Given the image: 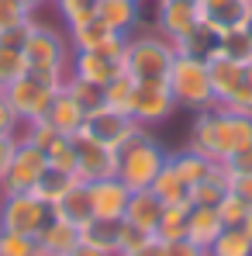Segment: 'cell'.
<instances>
[{"instance_id":"obj_1","label":"cell","mask_w":252,"mask_h":256,"mask_svg":"<svg viewBox=\"0 0 252 256\" xmlns=\"http://www.w3.org/2000/svg\"><path fill=\"white\" fill-rule=\"evenodd\" d=\"M252 142V114H239L232 108H208L197 111L194 128H190V142L197 152H204L214 163H225L235 149H246Z\"/></svg>"},{"instance_id":"obj_2","label":"cell","mask_w":252,"mask_h":256,"mask_svg":"<svg viewBox=\"0 0 252 256\" xmlns=\"http://www.w3.org/2000/svg\"><path fill=\"white\" fill-rule=\"evenodd\" d=\"M173 59H176V45L156 28L152 32L138 28L125 38V73L135 84H163Z\"/></svg>"},{"instance_id":"obj_3","label":"cell","mask_w":252,"mask_h":256,"mask_svg":"<svg viewBox=\"0 0 252 256\" xmlns=\"http://www.w3.org/2000/svg\"><path fill=\"white\" fill-rule=\"evenodd\" d=\"M21 56H24V66L31 73H42V76L66 86L69 62H73V45H69L66 32H55L52 24H42V21L31 18V35L21 48Z\"/></svg>"},{"instance_id":"obj_4","label":"cell","mask_w":252,"mask_h":256,"mask_svg":"<svg viewBox=\"0 0 252 256\" xmlns=\"http://www.w3.org/2000/svg\"><path fill=\"white\" fill-rule=\"evenodd\" d=\"M114 156H118V180L125 184L128 190L152 187V180L159 176V170L166 166V160H169L163 142H159L149 128H138Z\"/></svg>"},{"instance_id":"obj_5","label":"cell","mask_w":252,"mask_h":256,"mask_svg":"<svg viewBox=\"0 0 252 256\" xmlns=\"http://www.w3.org/2000/svg\"><path fill=\"white\" fill-rule=\"evenodd\" d=\"M166 86L176 100V108L187 111H208L214 108V94H211V76H208V59H190V56H176L169 66Z\"/></svg>"},{"instance_id":"obj_6","label":"cell","mask_w":252,"mask_h":256,"mask_svg":"<svg viewBox=\"0 0 252 256\" xmlns=\"http://www.w3.org/2000/svg\"><path fill=\"white\" fill-rule=\"evenodd\" d=\"M59 90H62V84L48 80V76H42V73L24 70L3 94H7V100H10V108H14V114L28 125V122L45 118V111H48V104H52V97H55Z\"/></svg>"},{"instance_id":"obj_7","label":"cell","mask_w":252,"mask_h":256,"mask_svg":"<svg viewBox=\"0 0 252 256\" xmlns=\"http://www.w3.org/2000/svg\"><path fill=\"white\" fill-rule=\"evenodd\" d=\"M48 222H52V204H45L31 190H17V194L0 198V228H7V232H21V236L38 239V232Z\"/></svg>"},{"instance_id":"obj_8","label":"cell","mask_w":252,"mask_h":256,"mask_svg":"<svg viewBox=\"0 0 252 256\" xmlns=\"http://www.w3.org/2000/svg\"><path fill=\"white\" fill-rule=\"evenodd\" d=\"M73 138V156H76V180L80 184H93V180H107V176H118V156L114 149L100 146L97 138H90L83 128Z\"/></svg>"},{"instance_id":"obj_9","label":"cell","mask_w":252,"mask_h":256,"mask_svg":"<svg viewBox=\"0 0 252 256\" xmlns=\"http://www.w3.org/2000/svg\"><path fill=\"white\" fill-rule=\"evenodd\" d=\"M45 166H48L45 149H38V146H35V142H28V138H21V142H17V149H14V156H10V166H7L3 180H0L3 194L31 190V187L38 184V176L45 173Z\"/></svg>"},{"instance_id":"obj_10","label":"cell","mask_w":252,"mask_h":256,"mask_svg":"<svg viewBox=\"0 0 252 256\" xmlns=\"http://www.w3.org/2000/svg\"><path fill=\"white\" fill-rule=\"evenodd\" d=\"M173 111H176V100H173V94H169L166 80H163V84H135L131 100H128V114L142 128L163 125Z\"/></svg>"},{"instance_id":"obj_11","label":"cell","mask_w":252,"mask_h":256,"mask_svg":"<svg viewBox=\"0 0 252 256\" xmlns=\"http://www.w3.org/2000/svg\"><path fill=\"white\" fill-rule=\"evenodd\" d=\"M138 122L128 114V111H118V108H100V111H93V114H86V122H83V132L90 135V138H97L100 146H107V149H121L128 138L138 132Z\"/></svg>"},{"instance_id":"obj_12","label":"cell","mask_w":252,"mask_h":256,"mask_svg":"<svg viewBox=\"0 0 252 256\" xmlns=\"http://www.w3.org/2000/svg\"><path fill=\"white\" fill-rule=\"evenodd\" d=\"M121 70H125V52H111V48H73V62H69V73L73 76H83L90 84L107 86Z\"/></svg>"},{"instance_id":"obj_13","label":"cell","mask_w":252,"mask_h":256,"mask_svg":"<svg viewBox=\"0 0 252 256\" xmlns=\"http://www.w3.org/2000/svg\"><path fill=\"white\" fill-rule=\"evenodd\" d=\"M194 24H201L197 0H156V21H152V28L159 35H166L169 42L183 38Z\"/></svg>"},{"instance_id":"obj_14","label":"cell","mask_w":252,"mask_h":256,"mask_svg":"<svg viewBox=\"0 0 252 256\" xmlns=\"http://www.w3.org/2000/svg\"><path fill=\"white\" fill-rule=\"evenodd\" d=\"M90 190V204H93V218H107V222H121L125 218V208H128V190L118 176H107V180H93L86 184Z\"/></svg>"},{"instance_id":"obj_15","label":"cell","mask_w":252,"mask_h":256,"mask_svg":"<svg viewBox=\"0 0 252 256\" xmlns=\"http://www.w3.org/2000/svg\"><path fill=\"white\" fill-rule=\"evenodd\" d=\"M163 208H166V204H163L149 187H142V190H131L121 222H125L128 228H138V232H145V236L156 239V225H159V218H163Z\"/></svg>"},{"instance_id":"obj_16","label":"cell","mask_w":252,"mask_h":256,"mask_svg":"<svg viewBox=\"0 0 252 256\" xmlns=\"http://www.w3.org/2000/svg\"><path fill=\"white\" fill-rule=\"evenodd\" d=\"M197 7H201V21L211 32L225 35L232 28H242L252 4H246V0H197Z\"/></svg>"},{"instance_id":"obj_17","label":"cell","mask_w":252,"mask_h":256,"mask_svg":"<svg viewBox=\"0 0 252 256\" xmlns=\"http://www.w3.org/2000/svg\"><path fill=\"white\" fill-rule=\"evenodd\" d=\"M66 35H69V45L73 48H111V52H125V38H128V35L111 32L100 18H90L83 24L69 28Z\"/></svg>"},{"instance_id":"obj_18","label":"cell","mask_w":252,"mask_h":256,"mask_svg":"<svg viewBox=\"0 0 252 256\" xmlns=\"http://www.w3.org/2000/svg\"><path fill=\"white\" fill-rule=\"evenodd\" d=\"M83 242V232L76 225H69L66 218L52 212V222L38 232V253H48V256H69L76 246Z\"/></svg>"},{"instance_id":"obj_19","label":"cell","mask_w":252,"mask_h":256,"mask_svg":"<svg viewBox=\"0 0 252 256\" xmlns=\"http://www.w3.org/2000/svg\"><path fill=\"white\" fill-rule=\"evenodd\" d=\"M97 18L111 32L131 35L142 28V0H97Z\"/></svg>"},{"instance_id":"obj_20","label":"cell","mask_w":252,"mask_h":256,"mask_svg":"<svg viewBox=\"0 0 252 256\" xmlns=\"http://www.w3.org/2000/svg\"><path fill=\"white\" fill-rule=\"evenodd\" d=\"M242 70H246V66H239V62H232V59H225V56H218V52L208 59L211 94H214V104H218V108H225V104L235 97V90L242 84Z\"/></svg>"},{"instance_id":"obj_21","label":"cell","mask_w":252,"mask_h":256,"mask_svg":"<svg viewBox=\"0 0 252 256\" xmlns=\"http://www.w3.org/2000/svg\"><path fill=\"white\" fill-rule=\"evenodd\" d=\"M45 122L55 128L59 135H76V132L83 128L86 114H83V108H80V104H76L66 90H59V94L52 97L48 111H45Z\"/></svg>"},{"instance_id":"obj_22","label":"cell","mask_w":252,"mask_h":256,"mask_svg":"<svg viewBox=\"0 0 252 256\" xmlns=\"http://www.w3.org/2000/svg\"><path fill=\"white\" fill-rule=\"evenodd\" d=\"M221 228H225V222H221V212L218 208L190 204V212H187V239L190 242H197V246L208 250L211 242L221 236Z\"/></svg>"},{"instance_id":"obj_23","label":"cell","mask_w":252,"mask_h":256,"mask_svg":"<svg viewBox=\"0 0 252 256\" xmlns=\"http://www.w3.org/2000/svg\"><path fill=\"white\" fill-rule=\"evenodd\" d=\"M169 166L176 170V176H180L187 187H194V184H201V180L214 170V160H208L204 152H197L194 146H183V149L169 152Z\"/></svg>"},{"instance_id":"obj_24","label":"cell","mask_w":252,"mask_h":256,"mask_svg":"<svg viewBox=\"0 0 252 256\" xmlns=\"http://www.w3.org/2000/svg\"><path fill=\"white\" fill-rule=\"evenodd\" d=\"M83 242L104 250V253L118 256L125 250V222H107V218H93L90 225H83Z\"/></svg>"},{"instance_id":"obj_25","label":"cell","mask_w":252,"mask_h":256,"mask_svg":"<svg viewBox=\"0 0 252 256\" xmlns=\"http://www.w3.org/2000/svg\"><path fill=\"white\" fill-rule=\"evenodd\" d=\"M52 212L59 214V218H66L69 225H76V228L83 232V225L93 222V204H90V190H86V184L69 187V190H66V198H62Z\"/></svg>"},{"instance_id":"obj_26","label":"cell","mask_w":252,"mask_h":256,"mask_svg":"<svg viewBox=\"0 0 252 256\" xmlns=\"http://www.w3.org/2000/svg\"><path fill=\"white\" fill-rule=\"evenodd\" d=\"M80 180H76V173H69V170H59V166H45V173L38 176V184L31 187V194L35 198H42L45 204H59L62 198H66V190L69 187H76Z\"/></svg>"},{"instance_id":"obj_27","label":"cell","mask_w":252,"mask_h":256,"mask_svg":"<svg viewBox=\"0 0 252 256\" xmlns=\"http://www.w3.org/2000/svg\"><path fill=\"white\" fill-rule=\"evenodd\" d=\"M218 32H211L208 24L201 21V24H194L183 38H176V56H190V59H211L214 52H218Z\"/></svg>"},{"instance_id":"obj_28","label":"cell","mask_w":252,"mask_h":256,"mask_svg":"<svg viewBox=\"0 0 252 256\" xmlns=\"http://www.w3.org/2000/svg\"><path fill=\"white\" fill-rule=\"evenodd\" d=\"M225 194H228V173H225V166H221V163H214V170H211L201 184H194V187H190V204H201V208H218Z\"/></svg>"},{"instance_id":"obj_29","label":"cell","mask_w":252,"mask_h":256,"mask_svg":"<svg viewBox=\"0 0 252 256\" xmlns=\"http://www.w3.org/2000/svg\"><path fill=\"white\" fill-rule=\"evenodd\" d=\"M163 204H190V187L176 176V170L169 166V160H166V166L159 170V176L152 180V187H149Z\"/></svg>"},{"instance_id":"obj_30","label":"cell","mask_w":252,"mask_h":256,"mask_svg":"<svg viewBox=\"0 0 252 256\" xmlns=\"http://www.w3.org/2000/svg\"><path fill=\"white\" fill-rule=\"evenodd\" d=\"M62 90H66L80 108H83V114H93V111H100V108L107 104L104 86H100V84H90V80H83V76H73V73H69V80H66Z\"/></svg>"},{"instance_id":"obj_31","label":"cell","mask_w":252,"mask_h":256,"mask_svg":"<svg viewBox=\"0 0 252 256\" xmlns=\"http://www.w3.org/2000/svg\"><path fill=\"white\" fill-rule=\"evenodd\" d=\"M208 256H252V239L239 225H225L221 236L208 246Z\"/></svg>"},{"instance_id":"obj_32","label":"cell","mask_w":252,"mask_h":256,"mask_svg":"<svg viewBox=\"0 0 252 256\" xmlns=\"http://www.w3.org/2000/svg\"><path fill=\"white\" fill-rule=\"evenodd\" d=\"M218 56L239 62V66H249L252 62V35L246 28H232L218 38Z\"/></svg>"},{"instance_id":"obj_33","label":"cell","mask_w":252,"mask_h":256,"mask_svg":"<svg viewBox=\"0 0 252 256\" xmlns=\"http://www.w3.org/2000/svg\"><path fill=\"white\" fill-rule=\"evenodd\" d=\"M52 7H55V14L62 21V32L97 18V0H52Z\"/></svg>"},{"instance_id":"obj_34","label":"cell","mask_w":252,"mask_h":256,"mask_svg":"<svg viewBox=\"0 0 252 256\" xmlns=\"http://www.w3.org/2000/svg\"><path fill=\"white\" fill-rule=\"evenodd\" d=\"M187 212H190V204H166L159 225H156V239H159V242L183 239V236H187Z\"/></svg>"},{"instance_id":"obj_35","label":"cell","mask_w":252,"mask_h":256,"mask_svg":"<svg viewBox=\"0 0 252 256\" xmlns=\"http://www.w3.org/2000/svg\"><path fill=\"white\" fill-rule=\"evenodd\" d=\"M0 256H38V239L0 228Z\"/></svg>"},{"instance_id":"obj_36","label":"cell","mask_w":252,"mask_h":256,"mask_svg":"<svg viewBox=\"0 0 252 256\" xmlns=\"http://www.w3.org/2000/svg\"><path fill=\"white\" fill-rule=\"evenodd\" d=\"M24 70H28V66H24V56H21L17 48L0 45V90H7V86L14 84Z\"/></svg>"},{"instance_id":"obj_37","label":"cell","mask_w":252,"mask_h":256,"mask_svg":"<svg viewBox=\"0 0 252 256\" xmlns=\"http://www.w3.org/2000/svg\"><path fill=\"white\" fill-rule=\"evenodd\" d=\"M131 90H135V80L128 76L125 70L104 86V97H107V108H118V111H128V100H131Z\"/></svg>"},{"instance_id":"obj_38","label":"cell","mask_w":252,"mask_h":256,"mask_svg":"<svg viewBox=\"0 0 252 256\" xmlns=\"http://www.w3.org/2000/svg\"><path fill=\"white\" fill-rule=\"evenodd\" d=\"M31 7H24L21 0H0V32H10V28H21L31 21Z\"/></svg>"},{"instance_id":"obj_39","label":"cell","mask_w":252,"mask_h":256,"mask_svg":"<svg viewBox=\"0 0 252 256\" xmlns=\"http://www.w3.org/2000/svg\"><path fill=\"white\" fill-rule=\"evenodd\" d=\"M218 212H221V222H225V225H242V218H246V214H249L252 208L246 204V201H239V198H235V194L228 190V194L221 198Z\"/></svg>"},{"instance_id":"obj_40","label":"cell","mask_w":252,"mask_h":256,"mask_svg":"<svg viewBox=\"0 0 252 256\" xmlns=\"http://www.w3.org/2000/svg\"><path fill=\"white\" fill-rule=\"evenodd\" d=\"M21 132H24V122L14 114V108H10V100H7V94L0 90V135H17V138H21Z\"/></svg>"},{"instance_id":"obj_41","label":"cell","mask_w":252,"mask_h":256,"mask_svg":"<svg viewBox=\"0 0 252 256\" xmlns=\"http://www.w3.org/2000/svg\"><path fill=\"white\" fill-rule=\"evenodd\" d=\"M159 256H208L204 246L190 242L187 236L183 239H169V242H159Z\"/></svg>"},{"instance_id":"obj_42","label":"cell","mask_w":252,"mask_h":256,"mask_svg":"<svg viewBox=\"0 0 252 256\" xmlns=\"http://www.w3.org/2000/svg\"><path fill=\"white\" fill-rule=\"evenodd\" d=\"M221 166H225V173H228V176H232V173H252V142L246 146V149H235V152H232Z\"/></svg>"},{"instance_id":"obj_43","label":"cell","mask_w":252,"mask_h":256,"mask_svg":"<svg viewBox=\"0 0 252 256\" xmlns=\"http://www.w3.org/2000/svg\"><path fill=\"white\" fill-rule=\"evenodd\" d=\"M228 190L252 208V173H232L228 176Z\"/></svg>"},{"instance_id":"obj_44","label":"cell","mask_w":252,"mask_h":256,"mask_svg":"<svg viewBox=\"0 0 252 256\" xmlns=\"http://www.w3.org/2000/svg\"><path fill=\"white\" fill-rule=\"evenodd\" d=\"M28 35H31V21L28 24H21V28H10V32H0V45H7V48H24L28 42Z\"/></svg>"},{"instance_id":"obj_45","label":"cell","mask_w":252,"mask_h":256,"mask_svg":"<svg viewBox=\"0 0 252 256\" xmlns=\"http://www.w3.org/2000/svg\"><path fill=\"white\" fill-rule=\"evenodd\" d=\"M118 256H159V239H142V242H131V246H125Z\"/></svg>"},{"instance_id":"obj_46","label":"cell","mask_w":252,"mask_h":256,"mask_svg":"<svg viewBox=\"0 0 252 256\" xmlns=\"http://www.w3.org/2000/svg\"><path fill=\"white\" fill-rule=\"evenodd\" d=\"M17 135H0V180H3V173L10 166V156H14V149H17Z\"/></svg>"},{"instance_id":"obj_47","label":"cell","mask_w":252,"mask_h":256,"mask_svg":"<svg viewBox=\"0 0 252 256\" xmlns=\"http://www.w3.org/2000/svg\"><path fill=\"white\" fill-rule=\"evenodd\" d=\"M69 256H111V253H104V250H97V246H90V242H80Z\"/></svg>"},{"instance_id":"obj_48","label":"cell","mask_w":252,"mask_h":256,"mask_svg":"<svg viewBox=\"0 0 252 256\" xmlns=\"http://www.w3.org/2000/svg\"><path fill=\"white\" fill-rule=\"evenodd\" d=\"M239 228H242V232H246V236L252 239V212L246 214V218H242V225H239Z\"/></svg>"},{"instance_id":"obj_49","label":"cell","mask_w":252,"mask_h":256,"mask_svg":"<svg viewBox=\"0 0 252 256\" xmlns=\"http://www.w3.org/2000/svg\"><path fill=\"white\" fill-rule=\"evenodd\" d=\"M21 4H24V7H31V10H38V7H42L45 0H21Z\"/></svg>"},{"instance_id":"obj_50","label":"cell","mask_w":252,"mask_h":256,"mask_svg":"<svg viewBox=\"0 0 252 256\" xmlns=\"http://www.w3.org/2000/svg\"><path fill=\"white\" fill-rule=\"evenodd\" d=\"M242 28H246V32L252 35V7H249V14H246V21H242Z\"/></svg>"},{"instance_id":"obj_51","label":"cell","mask_w":252,"mask_h":256,"mask_svg":"<svg viewBox=\"0 0 252 256\" xmlns=\"http://www.w3.org/2000/svg\"><path fill=\"white\" fill-rule=\"evenodd\" d=\"M0 198H3V187H0Z\"/></svg>"},{"instance_id":"obj_52","label":"cell","mask_w":252,"mask_h":256,"mask_svg":"<svg viewBox=\"0 0 252 256\" xmlns=\"http://www.w3.org/2000/svg\"><path fill=\"white\" fill-rule=\"evenodd\" d=\"M38 256H48V253H38Z\"/></svg>"},{"instance_id":"obj_53","label":"cell","mask_w":252,"mask_h":256,"mask_svg":"<svg viewBox=\"0 0 252 256\" xmlns=\"http://www.w3.org/2000/svg\"><path fill=\"white\" fill-rule=\"evenodd\" d=\"M45 4H52V0H45Z\"/></svg>"},{"instance_id":"obj_54","label":"cell","mask_w":252,"mask_h":256,"mask_svg":"<svg viewBox=\"0 0 252 256\" xmlns=\"http://www.w3.org/2000/svg\"><path fill=\"white\" fill-rule=\"evenodd\" d=\"M246 4H252V0H246Z\"/></svg>"}]
</instances>
